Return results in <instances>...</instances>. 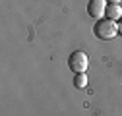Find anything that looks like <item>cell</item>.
Returning <instances> with one entry per match:
<instances>
[{
	"label": "cell",
	"mask_w": 122,
	"mask_h": 116,
	"mask_svg": "<svg viewBox=\"0 0 122 116\" xmlns=\"http://www.w3.org/2000/svg\"><path fill=\"white\" fill-rule=\"evenodd\" d=\"M93 33L101 41H111V39H114L118 35V23L112 21V19H107V18L99 19L95 23V27H93Z\"/></svg>",
	"instance_id": "cell-1"
},
{
	"label": "cell",
	"mask_w": 122,
	"mask_h": 116,
	"mask_svg": "<svg viewBox=\"0 0 122 116\" xmlns=\"http://www.w3.org/2000/svg\"><path fill=\"white\" fill-rule=\"evenodd\" d=\"M107 6H109L107 0H89V4H87V14H89L91 18H95V19H105Z\"/></svg>",
	"instance_id": "cell-3"
},
{
	"label": "cell",
	"mask_w": 122,
	"mask_h": 116,
	"mask_svg": "<svg viewBox=\"0 0 122 116\" xmlns=\"http://www.w3.org/2000/svg\"><path fill=\"white\" fill-rule=\"evenodd\" d=\"M74 87L76 89H85L87 87V74H76L74 76Z\"/></svg>",
	"instance_id": "cell-5"
},
{
	"label": "cell",
	"mask_w": 122,
	"mask_h": 116,
	"mask_svg": "<svg viewBox=\"0 0 122 116\" xmlns=\"http://www.w3.org/2000/svg\"><path fill=\"white\" fill-rule=\"evenodd\" d=\"M105 18L107 19H112V21H118L122 18V8L120 4H109L107 6V12H105Z\"/></svg>",
	"instance_id": "cell-4"
},
{
	"label": "cell",
	"mask_w": 122,
	"mask_h": 116,
	"mask_svg": "<svg viewBox=\"0 0 122 116\" xmlns=\"http://www.w3.org/2000/svg\"><path fill=\"white\" fill-rule=\"evenodd\" d=\"M118 33H122V21L118 23Z\"/></svg>",
	"instance_id": "cell-7"
},
{
	"label": "cell",
	"mask_w": 122,
	"mask_h": 116,
	"mask_svg": "<svg viewBox=\"0 0 122 116\" xmlns=\"http://www.w3.org/2000/svg\"><path fill=\"white\" fill-rule=\"evenodd\" d=\"M68 66H70V70L74 72V74H85L87 68H89V58H87L85 52L76 50L68 58Z\"/></svg>",
	"instance_id": "cell-2"
},
{
	"label": "cell",
	"mask_w": 122,
	"mask_h": 116,
	"mask_svg": "<svg viewBox=\"0 0 122 116\" xmlns=\"http://www.w3.org/2000/svg\"><path fill=\"white\" fill-rule=\"evenodd\" d=\"M107 2H109V4H120L122 0H107Z\"/></svg>",
	"instance_id": "cell-6"
}]
</instances>
